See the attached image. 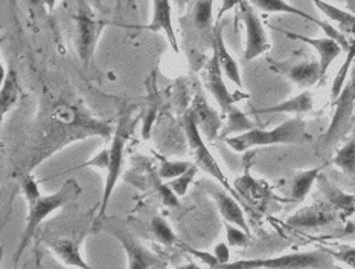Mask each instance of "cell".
<instances>
[{
	"mask_svg": "<svg viewBox=\"0 0 355 269\" xmlns=\"http://www.w3.org/2000/svg\"><path fill=\"white\" fill-rule=\"evenodd\" d=\"M112 129L104 121L92 117L80 106L71 103H60L51 109L48 124L40 138L34 156L31 159L28 172L40 165L44 159L55 155L61 149L67 147L69 144L86 140L90 136H109Z\"/></svg>",
	"mask_w": 355,
	"mask_h": 269,
	"instance_id": "cell-1",
	"label": "cell"
},
{
	"mask_svg": "<svg viewBox=\"0 0 355 269\" xmlns=\"http://www.w3.org/2000/svg\"><path fill=\"white\" fill-rule=\"evenodd\" d=\"M21 191L28 201V218L19 247L14 252V265L19 263L21 254L26 251L28 245L33 241V237L35 236L38 227L43 224V220L48 219L55 211L64 209L66 205L75 202L80 197L83 190L75 179H67L63 184V187L55 191V193L42 195L35 178L31 174V172H26L21 179Z\"/></svg>",
	"mask_w": 355,
	"mask_h": 269,
	"instance_id": "cell-2",
	"label": "cell"
},
{
	"mask_svg": "<svg viewBox=\"0 0 355 269\" xmlns=\"http://www.w3.org/2000/svg\"><path fill=\"white\" fill-rule=\"evenodd\" d=\"M226 144L235 152H247L254 147L277 144H305L311 141L302 118H290L275 129H252L249 132L225 138Z\"/></svg>",
	"mask_w": 355,
	"mask_h": 269,
	"instance_id": "cell-3",
	"label": "cell"
},
{
	"mask_svg": "<svg viewBox=\"0 0 355 269\" xmlns=\"http://www.w3.org/2000/svg\"><path fill=\"white\" fill-rule=\"evenodd\" d=\"M107 25L109 23L94 13V8L81 0L76 14V51L84 69L94 63L98 42Z\"/></svg>",
	"mask_w": 355,
	"mask_h": 269,
	"instance_id": "cell-4",
	"label": "cell"
},
{
	"mask_svg": "<svg viewBox=\"0 0 355 269\" xmlns=\"http://www.w3.org/2000/svg\"><path fill=\"white\" fill-rule=\"evenodd\" d=\"M334 104V115L331 118V124L319 141V150H327L334 145L340 138L348 132L354 109H355V66L351 71L348 80L337 97Z\"/></svg>",
	"mask_w": 355,
	"mask_h": 269,
	"instance_id": "cell-5",
	"label": "cell"
},
{
	"mask_svg": "<svg viewBox=\"0 0 355 269\" xmlns=\"http://www.w3.org/2000/svg\"><path fill=\"white\" fill-rule=\"evenodd\" d=\"M230 266L239 268H333L336 266L334 257L329 251L315 250L306 252H291V254L276 256L270 259H254V260H239L230 263Z\"/></svg>",
	"mask_w": 355,
	"mask_h": 269,
	"instance_id": "cell-6",
	"label": "cell"
},
{
	"mask_svg": "<svg viewBox=\"0 0 355 269\" xmlns=\"http://www.w3.org/2000/svg\"><path fill=\"white\" fill-rule=\"evenodd\" d=\"M183 127H184V135H187V140L189 144V149L192 152V155H194V158H196V164L202 168L203 172H206L207 174H211L212 178L217 179L223 187L229 190L230 193L235 196L236 193L232 188H230V184L226 178V174L223 173L221 167L217 163V159L214 158L211 150L207 149V145L205 144L202 132H200L197 121L194 118V115L191 113V111L184 115Z\"/></svg>",
	"mask_w": 355,
	"mask_h": 269,
	"instance_id": "cell-7",
	"label": "cell"
},
{
	"mask_svg": "<svg viewBox=\"0 0 355 269\" xmlns=\"http://www.w3.org/2000/svg\"><path fill=\"white\" fill-rule=\"evenodd\" d=\"M128 112H123L119 121H118V127L113 133V140L110 145V163L109 168L105 172V186H104V193L101 199V209H99V219H103L105 216L107 206H109L110 197L114 191V187L119 181V176L122 172V164H123V150H125V144H127V138H128Z\"/></svg>",
	"mask_w": 355,
	"mask_h": 269,
	"instance_id": "cell-8",
	"label": "cell"
},
{
	"mask_svg": "<svg viewBox=\"0 0 355 269\" xmlns=\"http://www.w3.org/2000/svg\"><path fill=\"white\" fill-rule=\"evenodd\" d=\"M238 8L239 15H241V20L245 26V48L243 61L249 63V61L270 51L272 43H270L267 31L257 13V8L252 5L250 0H239Z\"/></svg>",
	"mask_w": 355,
	"mask_h": 269,
	"instance_id": "cell-9",
	"label": "cell"
},
{
	"mask_svg": "<svg viewBox=\"0 0 355 269\" xmlns=\"http://www.w3.org/2000/svg\"><path fill=\"white\" fill-rule=\"evenodd\" d=\"M252 5L257 8V10L262 11V13H268V14H291V15H297L300 19H305L311 23H315L323 33H325L327 37L334 38L338 43L342 44V48L345 51L349 49L351 42L346 38V35L342 33L340 29L334 28L333 25H329L328 22L319 20L318 17H313V15L306 14L304 11H300L299 8L290 5L287 0H250Z\"/></svg>",
	"mask_w": 355,
	"mask_h": 269,
	"instance_id": "cell-10",
	"label": "cell"
},
{
	"mask_svg": "<svg viewBox=\"0 0 355 269\" xmlns=\"http://www.w3.org/2000/svg\"><path fill=\"white\" fill-rule=\"evenodd\" d=\"M202 80L205 88L211 92V95L215 98V101L218 103L223 115H227L235 109V101L238 98L234 97L232 92H230L225 83V74H223L220 63L217 57L214 56L206 61L205 67L202 69Z\"/></svg>",
	"mask_w": 355,
	"mask_h": 269,
	"instance_id": "cell-11",
	"label": "cell"
},
{
	"mask_svg": "<svg viewBox=\"0 0 355 269\" xmlns=\"http://www.w3.org/2000/svg\"><path fill=\"white\" fill-rule=\"evenodd\" d=\"M112 236L116 237L121 242L122 248L125 250L128 259V268L131 269H146V268H165L166 262H164L159 256L154 254L150 250H146L144 245L139 243L133 236L119 228H109Z\"/></svg>",
	"mask_w": 355,
	"mask_h": 269,
	"instance_id": "cell-12",
	"label": "cell"
},
{
	"mask_svg": "<svg viewBox=\"0 0 355 269\" xmlns=\"http://www.w3.org/2000/svg\"><path fill=\"white\" fill-rule=\"evenodd\" d=\"M200 187H202L206 193L214 199V202H215V205H217V209H218L223 219L230 222V224L241 227L244 231L250 234V228H249V225H247L244 213L241 210V206H239V204L232 197L234 196L232 193L229 195L226 190L220 188L217 184H214L211 181L200 182Z\"/></svg>",
	"mask_w": 355,
	"mask_h": 269,
	"instance_id": "cell-13",
	"label": "cell"
},
{
	"mask_svg": "<svg viewBox=\"0 0 355 269\" xmlns=\"http://www.w3.org/2000/svg\"><path fill=\"white\" fill-rule=\"evenodd\" d=\"M276 31H279L284 35H287L291 40H299L302 43H306L308 46H311V48L319 54V63H320V72H322V81L325 80L327 72L329 66L333 65V61L340 56L342 51H345L342 48V44L338 43L337 40L331 37H306L302 34H296V33H290V31H285V29H279V28H275Z\"/></svg>",
	"mask_w": 355,
	"mask_h": 269,
	"instance_id": "cell-14",
	"label": "cell"
},
{
	"mask_svg": "<svg viewBox=\"0 0 355 269\" xmlns=\"http://www.w3.org/2000/svg\"><path fill=\"white\" fill-rule=\"evenodd\" d=\"M338 218V211L329 202H318L310 206H304L297 213L288 218L287 224L293 228H319L333 224Z\"/></svg>",
	"mask_w": 355,
	"mask_h": 269,
	"instance_id": "cell-15",
	"label": "cell"
},
{
	"mask_svg": "<svg viewBox=\"0 0 355 269\" xmlns=\"http://www.w3.org/2000/svg\"><path fill=\"white\" fill-rule=\"evenodd\" d=\"M212 54L217 57L220 67L226 79L232 81L236 88H243L241 69L238 66V61L234 58L232 54L229 52L227 46L223 37V23L218 19L212 29Z\"/></svg>",
	"mask_w": 355,
	"mask_h": 269,
	"instance_id": "cell-16",
	"label": "cell"
},
{
	"mask_svg": "<svg viewBox=\"0 0 355 269\" xmlns=\"http://www.w3.org/2000/svg\"><path fill=\"white\" fill-rule=\"evenodd\" d=\"M272 71L281 74L295 83L300 89H308L322 81L319 61H300L297 65L276 63L272 65Z\"/></svg>",
	"mask_w": 355,
	"mask_h": 269,
	"instance_id": "cell-17",
	"label": "cell"
},
{
	"mask_svg": "<svg viewBox=\"0 0 355 269\" xmlns=\"http://www.w3.org/2000/svg\"><path fill=\"white\" fill-rule=\"evenodd\" d=\"M139 29L153 31V33H159L164 31L166 35L168 43L171 44V48L175 54L180 52L179 40H177L174 23H173V14H171V3L169 0H153V17L148 25L136 26Z\"/></svg>",
	"mask_w": 355,
	"mask_h": 269,
	"instance_id": "cell-18",
	"label": "cell"
},
{
	"mask_svg": "<svg viewBox=\"0 0 355 269\" xmlns=\"http://www.w3.org/2000/svg\"><path fill=\"white\" fill-rule=\"evenodd\" d=\"M191 113L194 115L200 132L205 133V136L209 141H214L215 138L218 136L220 127H221V118L218 112L207 104L205 97L200 94V92L196 95L194 103H192Z\"/></svg>",
	"mask_w": 355,
	"mask_h": 269,
	"instance_id": "cell-19",
	"label": "cell"
},
{
	"mask_svg": "<svg viewBox=\"0 0 355 269\" xmlns=\"http://www.w3.org/2000/svg\"><path fill=\"white\" fill-rule=\"evenodd\" d=\"M48 247L55 254L57 259L67 266L75 268H84L89 269L90 265L83 259L81 254V241L71 239V237H58L48 242Z\"/></svg>",
	"mask_w": 355,
	"mask_h": 269,
	"instance_id": "cell-20",
	"label": "cell"
},
{
	"mask_svg": "<svg viewBox=\"0 0 355 269\" xmlns=\"http://www.w3.org/2000/svg\"><path fill=\"white\" fill-rule=\"evenodd\" d=\"M314 107V99L310 90H304L297 94L296 97L285 99L282 103H277L275 106L262 107V109L253 111L254 115H266V113H293V115H300V113H308L311 112Z\"/></svg>",
	"mask_w": 355,
	"mask_h": 269,
	"instance_id": "cell-21",
	"label": "cell"
},
{
	"mask_svg": "<svg viewBox=\"0 0 355 269\" xmlns=\"http://www.w3.org/2000/svg\"><path fill=\"white\" fill-rule=\"evenodd\" d=\"M318 186H319V190L323 193V196H325L327 202L333 205L338 213L348 216V214L355 211V197L351 195H346L345 191L337 188L334 184L329 182L327 176H323L322 173L318 178Z\"/></svg>",
	"mask_w": 355,
	"mask_h": 269,
	"instance_id": "cell-22",
	"label": "cell"
},
{
	"mask_svg": "<svg viewBox=\"0 0 355 269\" xmlns=\"http://www.w3.org/2000/svg\"><path fill=\"white\" fill-rule=\"evenodd\" d=\"M311 2L323 15H327L331 22H334L342 33L355 34V14L342 10V8L329 3L327 0H311Z\"/></svg>",
	"mask_w": 355,
	"mask_h": 269,
	"instance_id": "cell-23",
	"label": "cell"
},
{
	"mask_svg": "<svg viewBox=\"0 0 355 269\" xmlns=\"http://www.w3.org/2000/svg\"><path fill=\"white\" fill-rule=\"evenodd\" d=\"M21 97V88L19 75L12 67L8 69L2 80V90H0V101H2V115L12 109V106L19 101Z\"/></svg>",
	"mask_w": 355,
	"mask_h": 269,
	"instance_id": "cell-24",
	"label": "cell"
},
{
	"mask_svg": "<svg viewBox=\"0 0 355 269\" xmlns=\"http://www.w3.org/2000/svg\"><path fill=\"white\" fill-rule=\"evenodd\" d=\"M322 172V167H315L310 168V170L300 172L295 176V179L291 182V190H290V196L293 201L300 202L310 193L313 186L318 182L319 174Z\"/></svg>",
	"mask_w": 355,
	"mask_h": 269,
	"instance_id": "cell-25",
	"label": "cell"
},
{
	"mask_svg": "<svg viewBox=\"0 0 355 269\" xmlns=\"http://www.w3.org/2000/svg\"><path fill=\"white\" fill-rule=\"evenodd\" d=\"M214 2L215 0H196L192 5V23L200 31L214 29Z\"/></svg>",
	"mask_w": 355,
	"mask_h": 269,
	"instance_id": "cell-26",
	"label": "cell"
},
{
	"mask_svg": "<svg viewBox=\"0 0 355 269\" xmlns=\"http://www.w3.org/2000/svg\"><path fill=\"white\" fill-rule=\"evenodd\" d=\"M333 164L337 168H340L346 176H349L352 181H355V132L351 136V140L336 153Z\"/></svg>",
	"mask_w": 355,
	"mask_h": 269,
	"instance_id": "cell-27",
	"label": "cell"
},
{
	"mask_svg": "<svg viewBox=\"0 0 355 269\" xmlns=\"http://www.w3.org/2000/svg\"><path fill=\"white\" fill-rule=\"evenodd\" d=\"M226 127L223 129L221 132V138L225 140V138L230 136V135H238V133H244V132H249V130L254 129L253 122L249 120V117L244 112H241L235 107V109L226 115Z\"/></svg>",
	"mask_w": 355,
	"mask_h": 269,
	"instance_id": "cell-28",
	"label": "cell"
},
{
	"mask_svg": "<svg viewBox=\"0 0 355 269\" xmlns=\"http://www.w3.org/2000/svg\"><path fill=\"white\" fill-rule=\"evenodd\" d=\"M346 58L343 61V65L338 69V72L336 75V79L333 81V86H331V101H336L337 97L340 95V92L345 86L346 80H348V76L351 74V66L354 63V58H355V34H354V40L349 44V49L346 51Z\"/></svg>",
	"mask_w": 355,
	"mask_h": 269,
	"instance_id": "cell-29",
	"label": "cell"
},
{
	"mask_svg": "<svg viewBox=\"0 0 355 269\" xmlns=\"http://www.w3.org/2000/svg\"><path fill=\"white\" fill-rule=\"evenodd\" d=\"M151 233L159 243L165 245V247H173V245L177 242V236L173 231V228L169 227L168 222L160 218V216H154L151 219Z\"/></svg>",
	"mask_w": 355,
	"mask_h": 269,
	"instance_id": "cell-30",
	"label": "cell"
},
{
	"mask_svg": "<svg viewBox=\"0 0 355 269\" xmlns=\"http://www.w3.org/2000/svg\"><path fill=\"white\" fill-rule=\"evenodd\" d=\"M198 170H200V167L194 163L183 174L177 176V178H174V179H171V181L168 182L169 188H171V190L174 191V193H175L177 196H179V197L187 196L188 190H189V187H191V184L194 182Z\"/></svg>",
	"mask_w": 355,
	"mask_h": 269,
	"instance_id": "cell-31",
	"label": "cell"
},
{
	"mask_svg": "<svg viewBox=\"0 0 355 269\" xmlns=\"http://www.w3.org/2000/svg\"><path fill=\"white\" fill-rule=\"evenodd\" d=\"M191 165H192V163H189V161H166V159H162V164H160V168H159V176L162 179L171 181V179L177 178V176L183 174Z\"/></svg>",
	"mask_w": 355,
	"mask_h": 269,
	"instance_id": "cell-32",
	"label": "cell"
},
{
	"mask_svg": "<svg viewBox=\"0 0 355 269\" xmlns=\"http://www.w3.org/2000/svg\"><path fill=\"white\" fill-rule=\"evenodd\" d=\"M225 228H226L229 247H235V248L247 247V243H249V233L244 231L241 227L230 224L227 220H225Z\"/></svg>",
	"mask_w": 355,
	"mask_h": 269,
	"instance_id": "cell-33",
	"label": "cell"
},
{
	"mask_svg": "<svg viewBox=\"0 0 355 269\" xmlns=\"http://www.w3.org/2000/svg\"><path fill=\"white\" fill-rule=\"evenodd\" d=\"M109 163H110V147L104 149L98 153L96 156H94L92 159H89L87 163H84L80 165V168H86V167H95L99 168V170H105L109 168Z\"/></svg>",
	"mask_w": 355,
	"mask_h": 269,
	"instance_id": "cell-34",
	"label": "cell"
},
{
	"mask_svg": "<svg viewBox=\"0 0 355 269\" xmlns=\"http://www.w3.org/2000/svg\"><path fill=\"white\" fill-rule=\"evenodd\" d=\"M187 250V252H189L191 256H196L198 260H202V262L206 265V266H209V268H215V266H221L220 265V262H218V259H217V256H212V254H209V252H205V251H198V250H194V248H184Z\"/></svg>",
	"mask_w": 355,
	"mask_h": 269,
	"instance_id": "cell-35",
	"label": "cell"
},
{
	"mask_svg": "<svg viewBox=\"0 0 355 269\" xmlns=\"http://www.w3.org/2000/svg\"><path fill=\"white\" fill-rule=\"evenodd\" d=\"M329 252L333 254V257L336 260H338V262L355 268V248H342L337 252H333V251H329Z\"/></svg>",
	"mask_w": 355,
	"mask_h": 269,
	"instance_id": "cell-36",
	"label": "cell"
},
{
	"mask_svg": "<svg viewBox=\"0 0 355 269\" xmlns=\"http://www.w3.org/2000/svg\"><path fill=\"white\" fill-rule=\"evenodd\" d=\"M215 256H217L218 262L221 266H225L229 263V257H230V252H229V247L226 243H218L217 247H215Z\"/></svg>",
	"mask_w": 355,
	"mask_h": 269,
	"instance_id": "cell-37",
	"label": "cell"
},
{
	"mask_svg": "<svg viewBox=\"0 0 355 269\" xmlns=\"http://www.w3.org/2000/svg\"><path fill=\"white\" fill-rule=\"evenodd\" d=\"M192 2V0H174L175 6L179 8V11H184L188 8V5Z\"/></svg>",
	"mask_w": 355,
	"mask_h": 269,
	"instance_id": "cell-38",
	"label": "cell"
},
{
	"mask_svg": "<svg viewBox=\"0 0 355 269\" xmlns=\"http://www.w3.org/2000/svg\"><path fill=\"white\" fill-rule=\"evenodd\" d=\"M43 2V5L48 8V11L49 13H52L53 11V8H55V5L58 3V0H42Z\"/></svg>",
	"mask_w": 355,
	"mask_h": 269,
	"instance_id": "cell-39",
	"label": "cell"
}]
</instances>
